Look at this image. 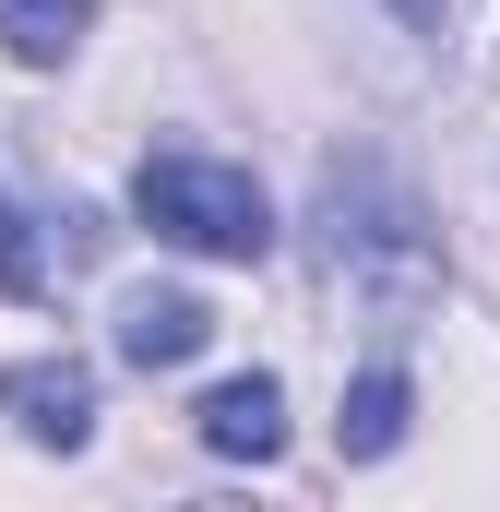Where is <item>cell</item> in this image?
Returning a JSON list of instances; mask_svg holds the SVG:
<instances>
[{
	"mask_svg": "<svg viewBox=\"0 0 500 512\" xmlns=\"http://www.w3.org/2000/svg\"><path fill=\"white\" fill-rule=\"evenodd\" d=\"M405 417H417V393H405V370H358V393H346V417H334L346 465H381V453L405 441Z\"/></svg>",
	"mask_w": 500,
	"mask_h": 512,
	"instance_id": "obj_6",
	"label": "cell"
},
{
	"mask_svg": "<svg viewBox=\"0 0 500 512\" xmlns=\"http://www.w3.org/2000/svg\"><path fill=\"white\" fill-rule=\"evenodd\" d=\"M131 215H143L155 239L203 251V262H262L274 251V203H262V179L227 167V155H143Z\"/></svg>",
	"mask_w": 500,
	"mask_h": 512,
	"instance_id": "obj_2",
	"label": "cell"
},
{
	"mask_svg": "<svg viewBox=\"0 0 500 512\" xmlns=\"http://www.w3.org/2000/svg\"><path fill=\"white\" fill-rule=\"evenodd\" d=\"M203 334H215V310L179 298V286L120 298V358H131V370H179V358H203Z\"/></svg>",
	"mask_w": 500,
	"mask_h": 512,
	"instance_id": "obj_5",
	"label": "cell"
},
{
	"mask_svg": "<svg viewBox=\"0 0 500 512\" xmlns=\"http://www.w3.org/2000/svg\"><path fill=\"white\" fill-rule=\"evenodd\" d=\"M0 298H48V251L24 239V215L0 203Z\"/></svg>",
	"mask_w": 500,
	"mask_h": 512,
	"instance_id": "obj_8",
	"label": "cell"
},
{
	"mask_svg": "<svg viewBox=\"0 0 500 512\" xmlns=\"http://www.w3.org/2000/svg\"><path fill=\"white\" fill-rule=\"evenodd\" d=\"M322 251H334V274L370 298L381 322L417 310V298H441V239H429V215L381 179L370 155L322 167Z\"/></svg>",
	"mask_w": 500,
	"mask_h": 512,
	"instance_id": "obj_1",
	"label": "cell"
},
{
	"mask_svg": "<svg viewBox=\"0 0 500 512\" xmlns=\"http://www.w3.org/2000/svg\"><path fill=\"white\" fill-rule=\"evenodd\" d=\"M405 12H417V24H429V12H441V0H405Z\"/></svg>",
	"mask_w": 500,
	"mask_h": 512,
	"instance_id": "obj_9",
	"label": "cell"
},
{
	"mask_svg": "<svg viewBox=\"0 0 500 512\" xmlns=\"http://www.w3.org/2000/svg\"><path fill=\"white\" fill-rule=\"evenodd\" d=\"M0 417L24 441H48V453H84L96 441V370L84 358H12L0 370Z\"/></svg>",
	"mask_w": 500,
	"mask_h": 512,
	"instance_id": "obj_3",
	"label": "cell"
},
{
	"mask_svg": "<svg viewBox=\"0 0 500 512\" xmlns=\"http://www.w3.org/2000/svg\"><path fill=\"white\" fill-rule=\"evenodd\" d=\"M191 429H203V453H227V465H274V453H286V393L262 382V370H250V382H215Z\"/></svg>",
	"mask_w": 500,
	"mask_h": 512,
	"instance_id": "obj_4",
	"label": "cell"
},
{
	"mask_svg": "<svg viewBox=\"0 0 500 512\" xmlns=\"http://www.w3.org/2000/svg\"><path fill=\"white\" fill-rule=\"evenodd\" d=\"M84 24H96V0H0V48H12V60H36V72H48V60H72V48H84Z\"/></svg>",
	"mask_w": 500,
	"mask_h": 512,
	"instance_id": "obj_7",
	"label": "cell"
}]
</instances>
